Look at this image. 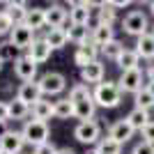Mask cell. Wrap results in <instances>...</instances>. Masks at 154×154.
<instances>
[{"instance_id": "6da1fadb", "label": "cell", "mask_w": 154, "mask_h": 154, "mask_svg": "<svg viewBox=\"0 0 154 154\" xmlns=\"http://www.w3.org/2000/svg\"><path fill=\"white\" fill-rule=\"evenodd\" d=\"M92 99H94V103L101 106V108H117L120 101H122V92H120L115 81H106V83L94 85Z\"/></svg>"}, {"instance_id": "7a4b0ae2", "label": "cell", "mask_w": 154, "mask_h": 154, "mask_svg": "<svg viewBox=\"0 0 154 154\" xmlns=\"http://www.w3.org/2000/svg\"><path fill=\"white\" fill-rule=\"evenodd\" d=\"M48 122H42V120H26L23 129H21V136H23V140L26 145H32V147H39V145H44L48 143Z\"/></svg>"}, {"instance_id": "3957f363", "label": "cell", "mask_w": 154, "mask_h": 154, "mask_svg": "<svg viewBox=\"0 0 154 154\" xmlns=\"http://www.w3.org/2000/svg\"><path fill=\"white\" fill-rule=\"evenodd\" d=\"M147 28H149V21H147V14L140 12V9H131V12L124 16L122 21V30L131 37H143V35H147Z\"/></svg>"}, {"instance_id": "277c9868", "label": "cell", "mask_w": 154, "mask_h": 154, "mask_svg": "<svg viewBox=\"0 0 154 154\" xmlns=\"http://www.w3.org/2000/svg\"><path fill=\"white\" fill-rule=\"evenodd\" d=\"M74 138L83 145H97L101 140V124L92 120V122H78V127L74 129Z\"/></svg>"}, {"instance_id": "5b68a950", "label": "cell", "mask_w": 154, "mask_h": 154, "mask_svg": "<svg viewBox=\"0 0 154 154\" xmlns=\"http://www.w3.org/2000/svg\"><path fill=\"white\" fill-rule=\"evenodd\" d=\"M42 94H60L67 88V78L60 74V71H46L44 76L37 81Z\"/></svg>"}, {"instance_id": "8992f818", "label": "cell", "mask_w": 154, "mask_h": 154, "mask_svg": "<svg viewBox=\"0 0 154 154\" xmlns=\"http://www.w3.org/2000/svg\"><path fill=\"white\" fill-rule=\"evenodd\" d=\"M26 147V140L21 131H2L0 134V154H21Z\"/></svg>"}, {"instance_id": "52a82bcc", "label": "cell", "mask_w": 154, "mask_h": 154, "mask_svg": "<svg viewBox=\"0 0 154 154\" xmlns=\"http://www.w3.org/2000/svg\"><path fill=\"white\" fill-rule=\"evenodd\" d=\"M35 42V32L23 23V26H14L9 32V44L16 48V51H28Z\"/></svg>"}, {"instance_id": "ba28073f", "label": "cell", "mask_w": 154, "mask_h": 154, "mask_svg": "<svg viewBox=\"0 0 154 154\" xmlns=\"http://www.w3.org/2000/svg\"><path fill=\"white\" fill-rule=\"evenodd\" d=\"M14 74L23 81V83H32L35 81V76H37V64H35V60L30 58V55H19V58L14 60Z\"/></svg>"}, {"instance_id": "9c48e42d", "label": "cell", "mask_w": 154, "mask_h": 154, "mask_svg": "<svg viewBox=\"0 0 154 154\" xmlns=\"http://www.w3.org/2000/svg\"><path fill=\"white\" fill-rule=\"evenodd\" d=\"M120 92H131V94H138L143 90V71H122V76L115 81Z\"/></svg>"}, {"instance_id": "30bf717a", "label": "cell", "mask_w": 154, "mask_h": 154, "mask_svg": "<svg viewBox=\"0 0 154 154\" xmlns=\"http://www.w3.org/2000/svg\"><path fill=\"white\" fill-rule=\"evenodd\" d=\"M97 55H99V46L92 42V37L85 42V44H81L76 48V53H74V62L81 67V69H85L88 64L97 62Z\"/></svg>"}, {"instance_id": "8fae6325", "label": "cell", "mask_w": 154, "mask_h": 154, "mask_svg": "<svg viewBox=\"0 0 154 154\" xmlns=\"http://www.w3.org/2000/svg\"><path fill=\"white\" fill-rule=\"evenodd\" d=\"M44 14H46V28L48 30H53V28H62L64 30V26L69 23V12L62 5H58V2H53L48 9H44Z\"/></svg>"}, {"instance_id": "7c38bea8", "label": "cell", "mask_w": 154, "mask_h": 154, "mask_svg": "<svg viewBox=\"0 0 154 154\" xmlns=\"http://www.w3.org/2000/svg\"><path fill=\"white\" fill-rule=\"evenodd\" d=\"M134 127L127 122V117H122V120H117V122H113L110 124V129H108V136L113 138L115 143H120V145H124V143H129L131 138H134Z\"/></svg>"}, {"instance_id": "4fadbf2b", "label": "cell", "mask_w": 154, "mask_h": 154, "mask_svg": "<svg viewBox=\"0 0 154 154\" xmlns=\"http://www.w3.org/2000/svg\"><path fill=\"white\" fill-rule=\"evenodd\" d=\"M16 99L19 101H23L26 106H35V103L42 99V90H39V85H37V81H32V83H23L19 88V92H16Z\"/></svg>"}, {"instance_id": "5bb4252c", "label": "cell", "mask_w": 154, "mask_h": 154, "mask_svg": "<svg viewBox=\"0 0 154 154\" xmlns=\"http://www.w3.org/2000/svg\"><path fill=\"white\" fill-rule=\"evenodd\" d=\"M90 7L88 2H71L69 5V23L71 26H88L90 23Z\"/></svg>"}, {"instance_id": "9a60e30c", "label": "cell", "mask_w": 154, "mask_h": 154, "mask_svg": "<svg viewBox=\"0 0 154 154\" xmlns=\"http://www.w3.org/2000/svg\"><path fill=\"white\" fill-rule=\"evenodd\" d=\"M51 53H53V48L46 44V39H44V37L35 39V42H32V46L28 48V55L35 60V64H44L46 60L51 58Z\"/></svg>"}, {"instance_id": "2e32d148", "label": "cell", "mask_w": 154, "mask_h": 154, "mask_svg": "<svg viewBox=\"0 0 154 154\" xmlns=\"http://www.w3.org/2000/svg\"><path fill=\"white\" fill-rule=\"evenodd\" d=\"M103 74H106V69H103V64L97 60V62L88 64L85 69H81V81H83L85 85H90V83L99 85V83H103Z\"/></svg>"}, {"instance_id": "e0dca14e", "label": "cell", "mask_w": 154, "mask_h": 154, "mask_svg": "<svg viewBox=\"0 0 154 154\" xmlns=\"http://www.w3.org/2000/svg\"><path fill=\"white\" fill-rule=\"evenodd\" d=\"M94 113H97V103L94 99H85V101H78L76 106H74V117L76 120H81V122H92L94 120Z\"/></svg>"}, {"instance_id": "ac0fdd59", "label": "cell", "mask_w": 154, "mask_h": 154, "mask_svg": "<svg viewBox=\"0 0 154 154\" xmlns=\"http://www.w3.org/2000/svg\"><path fill=\"white\" fill-rule=\"evenodd\" d=\"M136 53H138V58L143 60H154V35L147 32V35H143V37L136 39Z\"/></svg>"}, {"instance_id": "d6986e66", "label": "cell", "mask_w": 154, "mask_h": 154, "mask_svg": "<svg viewBox=\"0 0 154 154\" xmlns=\"http://www.w3.org/2000/svg\"><path fill=\"white\" fill-rule=\"evenodd\" d=\"M117 67L122 71H136V69H140L138 64H140V58H138V53L134 51V48H124L122 53H120V58H117Z\"/></svg>"}, {"instance_id": "ffe728a7", "label": "cell", "mask_w": 154, "mask_h": 154, "mask_svg": "<svg viewBox=\"0 0 154 154\" xmlns=\"http://www.w3.org/2000/svg\"><path fill=\"white\" fill-rule=\"evenodd\" d=\"M90 37H92V42L101 48V46L115 42V30H113L110 26H99V23H97V26L92 28V35H90Z\"/></svg>"}, {"instance_id": "44dd1931", "label": "cell", "mask_w": 154, "mask_h": 154, "mask_svg": "<svg viewBox=\"0 0 154 154\" xmlns=\"http://www.w3.org/2000/svg\"><path fill=\"white\" fill-rule=\"evenodd\" d=\"M44 39H46V44L51 46L53 51H60V48H64L67 46V30H62V28H53V30H48L44 35Z\"/></svg>"}, {"instance_id": "7402d4cb", "label": "cell", "mask_w": 154, "mask_h": 154, "mask_svg": "<svg viewBox=\"0 0 154 154\" xmlns=\"http://www.w3.org/2000/svg\"><path fill=\"white\" fill-rule=\"evenodd\" d=\"M127 122L134 127V131H143L152 120H149V110H143V108H134L131 113L127 115Z\"/></svg>"}, {"instance_id": "603a6c76", "label": "cell", "mask_w": 154, "mask_h": 154, "mask_svg": "<svg viewBox=\"0 0 154 154\" xmlns=\"http://www.w3.org/2000/svg\"><path fill=\"white\" fill-rule=\"evenodd\" d=\"M26 26L30 28L32 32L39 30V28H46V14H44V9H42V7H32V9H28Z\"/></svg>"}, {"instance_id": "cb8c5ba5", "label": "cell", "mask_w": 154, "mask_h": 154, "mask_svg": "<svg viewBox=\"0 0 154 154\" xmlns=\"http://www.w3.org/2000/svg\"><path fill=\"white\" fill-rule=\"evenodd\" d=\"M30 113H32V120H42V122H46V120H51V117H53V103L39 99V101L30 108Z\"/></svg>"}, {"instance_id": "d4e9b609", "label": "cell", "mask_w": 154, "mask_h": 154, "mask_svg": "<svg viewBox=\"0 0 154 154\" xmlns=\"http://www.w3.org/2000/svg\"><path fill=\"white\" fill-rule=\"evenodd\" d=\"M53 117H58V120H69V117H74V103H71L69 99L53 101Z\"/></svg>"}, {"instance_id": "484cf974", "label": "cell", "mask_w": 154, "mask_h": 154, "mask_svg": "<svg viewBox=\"0 0 154 154\" xmlns=\"http://www.w3.org/2000/svg\"><path fill=\"white\" fill-rule=\"evenodd\" d=\"M94 154H122V145L115 143L110 136H106L94 145Z\"/></svg>"}, {"instance_id": "4316f807", "label": "cell", "mask_w": 154, "mask_h": 154, "mask_svg": "<svg viewBox=\"0 0 154 154\" xmlns=\"http://www.w3.org/2000/svg\"><path fill=\"white\" fill-rule=\"evenodd\" d=\"M7 16H9V21H12L14 26H23V23H26V16H28V5L26 2H12Z\"/></svg>"}, {"instance_id": "83f0119b", "label": "cell", "mask_w": 154, "mask_h": 154, "mask_svg": "<svg viewBox=\"0 0 154 154\" xmlns=\"http://www.w3.org/2000/svg\"><path fill=\"white\" fill-rule=\"evenodd\" d=\"M67 39H69V42H74L76 46L85 44V42L90 39L88 26H69V28H67Z\"/></svg>"}, {"instance_id": "f1b7e54d", "label": "cell", "mask_w": 154, "mask_h": 154, "mask_svg": "<svg viewBox=\"0 0 154 154\" xmlns=\"http://www.w3.org/2000/svg\"><path fill=\"white\" fill-rule=\"evenodd\" d=\"M7 103H9V120H26L30 115V106H26L19 99H12V101H7Z\"/></svg>"}, {"instance_id": "f546056e", "label": "cell", "mask_w": 154, "mask_h": 154, "mask_svg": "<svg viewBox=\"0 0 154 154\" xmlns=\"http://www.w3.org/2000/svg\"><path fill=\"white\" fill-rule=\"evenodd\" d=\"M90 97H92V92H90V88H88V85H85V83H76V85L69 90V97H67V99L76 106L78 101H85V99H90Z\"/></svg>"}, {"instance_id": "4dcf8cb0", "label": "cell", "mask_w": 154, "mask_h": 154, "mask_svg": "<svg viewBox=\"0 0 154 154\" xmlns=\"http://www.w3.org/2000/svg\"><path fill=\"white\" fill-rule=\"evenodd\" d=\"M134 101H136V108L149 110V108H154V92L149 90V88H143V90L134 97Z\"/></svg>"}, {"instance_id": "1f68e13d", "label": "cell", "mask_w": 154, "mask_h": 154, "mask_svg": "<svg viewBox=\"0 0 154 154\" xmlns=\"http://www.w3.org/2000/svg\"><path fill=\"white\" fill-rule=\"evenodd\" d=\"M124 51V46L120 44V42H110V44H106V46H101V48H99V53H101L103 58L106 60H113V62H117V58H120V53Z\"/></svg>"}, {"instance_id": "d6a6232c", "label": "cell", "mask_w": 154, "mask_h": 154, "mask_svg": "<svg viewBox=\"0 0 154 154\" xmlns=\"http://www.w3.org/2000/svg\"><path fill=\"white\" fill-rule=\"evenodd\" d=\"M97 23H99V26H110L113 28V23H115V9L103 2V5L99 7V14H97Z\"/></svg>"}, {"instance_id": "836d02e7", "label": "cell", "mask_w": 154, "mask_h": 154, "mask_svg": "<svg viewBox=\"0 0 154 154\" xmlns=\"http://www.w3.org/2000/svg\"><path fill=\"white\" fill-rule=\"evenodd\" d=\"M16 53H19V51H16L9 42H7V44H0V58H2V60H16V58H19Z\"/></svg>"}, {"instance_id": "e575fe53", "label": "cell", "mask_w": 154, "mask_h": 154, "mask_svg": "<svg viewBox=\"0 0 154 154\" xmlns=\"http://www.w3.org/2000/svg\"><path fill=\"white\" fill-rule=\"evenodd\" d=\"M12 28H14V23L9 21V16L7 14H0V37H9V32H12Z\"/></svg>"}, {"instance_id": "d590c367", "label": "cell", "mask_w": 154, "mask_h": 154, "mask_svg": "<svg viewBox=\"0 0 154 154\" xmlns=\"http://www.w3.org/2000/svg\"><path fill=\"white\" fill-rule=\"evenodd\" d=\"M32 154H58V147H55V145L48 140V143H44V145L35 147V149H32Z\"/></svg>"}, {"instance_id": "8d00e7d4", "label": "cell", "mask_w": 154, "mask_h": 154, "mask_svg": "<svg viewBox=\"0 0 154 154\" xmlns=\"http://www.w3.org/2000/svg\"><path fill=\"white\" fill-rule=\"evenodd\" d=\"M143 134V143H149V145H154V120L147 124V127L140 131Z\"/></svg>"}, {"instance_id": "74e56055", "label": "cell", "mask_w": 154, "mask_h": 154, "mask_svg": "<svg viewBox=\"0 0 154 154\" xmlns=\"http://www.w3.org/2000/svg\"><path fill=\"white\" fill-rule=\"evenodd\" d=\"M131 154H154V145H149V143H138Z\"/></svg>"}, {"instance_id": "f35d334b", "label": "cell", "mask_w": 154, "mask_h": 154, "mask_svg": "<svg viewBox=\"0 0 154 154\" xmlns=\"http://www.w3.org/2000/svg\"><path fill=\"white\" fill-rule=\"evenodd\" d=\"M7 120H9V103L0 101V124H5Z\"/></svg>"}, {"instance_id": "ab89813d", "label": "cell", "mask_w": 154, "mask_h": 154, "mask_svg": "<svg viewBox=\"0 0 154 154\" xmlns=\"http://www.w3.org/2000/svg\"><path fill=\"white\" fill-rule=\"evenodd\" d=\"M106 5H110L113 9H122V7H129L131 2H129V0H110V2H106Z\"/></svg>"}, {"instance_id": "60d3db41", "label": "cell", "mask_w": 154, "mask_h": 154, "mask_svg": "<svg viewBox=\"0 0 154 154\" xmlns=\"http://www.w3.org/2000/svg\"><path fill=\"white\" fill-rule=\"evenodd\" d=\"M9 7H12V2H2V0H0V14H7Z\"/></svg>"}, {"instance_id": "b9f144b4", "label": "cell", "mask_w": 154, "mask_h": 154, "mask_svg": "<svg viewBox=\"0 0 154 154\" xmlns=\"http://www.w3.org/2000/svg\"><path fill=\"white\" fill-rule=\"evenodd\" d=\"M147 78H149V85H154V64L147 69Z\"/></svg>"}, {"instance_id": "7bdbcfd3", "label": "cell", "mask_w": 154, "mask_h": 154, "mask_svg": "<svg viewBox=\"0 0 154 154\" xmlns=\"http://www.w3.org/2000/svg\"><path fill=\"white\" fill-rule=\"evenodd\" d=\"M58 154H76L74 149H69V147H62V149H58Z\"/></svg>"}, {"instance_id": "ee69618b", "label": "cell", "mask_w": 154, "mask_h": 154, "mask_svg": "<svg viewBox=\"0 0 154 154\" xmlns=\"http://www.w3.org/2000/svg\"><path fill=\"white\" fill-rule=\"evenodd\" d=\"M149 12H152V14H154V2H149Z\"/></svg>"}, {"instance_id": "f6af8a7d", "label": "cell", "mask_w": 154, "mask_h": 154, "mask_svg": "<svg viewBox=\"0 0 154 154\" xmlns=\"http://www.w3.org/2000/svg\"><path fill=\"white\" fill-rule=\"evenodd\" d=\"M2 64H5V60H2V58H0V69H2Z\"/></svg>"}, {"instance_id": "bcb514c9", "label": "cell", "mask_w": 154, "mask_h": 154, "mask_svg": "<svg viewBox=\"0 0 154 154\" xmlns=\"http://www.w3.org/2000/svg\"><path fill=\"white\" fill-rule=\"evenodd\" d=\"M152 35H154V30H152Z\"/></svg>"}]
</instances>
